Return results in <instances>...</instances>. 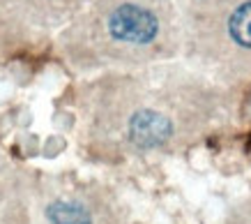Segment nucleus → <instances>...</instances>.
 Segmentation results:
<instances>
[{"label":"nucleus","mask_w":251,"mask_h":224,"mask_svg":"<svg viewBox=\"0 0 251 224\" xmlns=\"http://www.w3.org/2000/svg\"><path fill=\"white\" fill-rule=\"evenodd\" d=\"M131 141L141 148H157L171 137V123L166 116L154 111H141L129 123Z\"/></svg>","instance_id":"2"},{"label":"nucleus","mask_w":251,"mask_h":224,"mask_svg":"<svg viewBox=\"0 0 251 224\" xmlns=\"http://www.w3.org/2000/svg\"><path fill=\"white\" fill-rule=\"evenodd\" d=\"M49 220L51 224H92L90 213L72 201H58L49 208Z\"/></svg>","instance_id":"3"},{"label":"nucleus","mask_w":251,"mask_h":224,"mask_svg":"<svg viewBox=\"0 0 251 224\" xmlns=\"http://www.w3.org/2000/svg\"><path fill=\"white\" fill-rule=\"evenodd\" d=\"M230 35L237 44L251 49V2L237 7L235 14L230 16Z\"/></svg>","instance_id":"4"},{"label":"nucleus","mask_w":251,"mask_h":224,"mask_svg":"<svg viewBox=\"0 0 251 224\" xmlns=\"http://www.w3.org/2000/svg\"><path fill=\"white\" fill-rule=\"evenodd\" d=\"M108 28L113 32V37L125 39V42H136L145 44L157 35V19L152 12L138 7V5H122L111 14Z\"/></svg>","instance_id":"1"}]
</instances>
